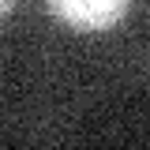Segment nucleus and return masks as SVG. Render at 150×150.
<instances>
[{
  "mask_svg": "<svg viewBox=\"0 0 150 150\" xmlns=\"http://www.w3.org/2000/svg\"><path fill=\"white\" fill-rule=\"evenodd\" d=\"M15 4H19V0H0V11H4V15H11V11H15Z\"/></svg>",
  "mask_w": 150,
  "mask_h": 150,
  "instance_id": "2",
  "label": "nucleus"
},
{
  "mask_svg": "<svg viewBox=\"0 0 150 150\" xmlns=\"http://www.w3.org/2000/svg\"><path fill=\"white\" fill-rule=\"evenodd\" d=\"M49 15L60 19L64 26L94 34V30H109L131 11V0H45Z\"/></svg>",
  "mask_w": 150,
  "mask_h": 150,
  "instance_id": "1",
  "label": "nucleus"
}]
</instances>
